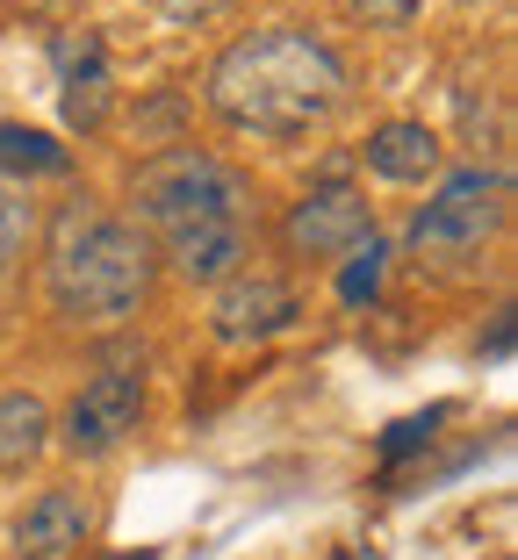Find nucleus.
I'll return each mask as SVG.
<instances>
[{"mask_svg":"<svg viewBox=\"0 0 518 560\" xmlns=\"http://www.w3.org/2000/svg\"><path fill=\"white\" fill-rule=\"evenodd\" d=\"M50 453V402L36 388H0V481L36 475Z\"/></svg>","mask_w":518,"mask_h":560,"instance_id":"nucleus-10","label":"nucleus"},{"mask_svg":"<svg viewBox=\"0 0 518 560\" xmlns=\"http://www.w3.org/2000/svg\"><path fill=\"white\" fill-rule=\"evenodd\" d=\"M296 324H302V295H296V280H281V273L245 266V273H231L223 288H209V338L231 346V352L288 338Z\"/></svg>","mask_w":518,"mask_h":560,"instance_id":"nucleus-7","label":"nucleus"},{"mask_svg":"<svg viewBox=\"0 0 518 560\" xmlns=\"http://www.w3.org/2000/svg\"><path fill=\"white\" fill-rule=\"evenodd\" d=\"M360 165H368L375 180H389V187H433L439 173H447V137H439L433 122H418V116H389V122L368 130Z\"/></svg>","mask_w":518,"mask_h":560,"instance_id":"nucleus-9","label":"nucleus"},{"mask_svg":"<svg viewBox=\"0 0 518 560\" xmlns=\"http://www.w3.org/2000/svg\"><path fill=\"white\" fill-rule=\"evenodd\" d=\"M504 223H511V173L483 159L447 165L411 215V259L433 266V273H461L504 237Z\"/></svg>","mask_w":518,"mask_h":560,"instance_id":"nucleus-4","label":"nucleus"},{"mask_svg":"<svg viewBox=\"0 0 518 560\" xmlns=\"http://www.w3.org/2000/svg\"><path fill=\"white\" fill-rule=\"evenodd\" d=\"M202 101L223 130L260 137V144H296V137H318L338 122V108L353 101V72L318 30L260 22L217 50Z\"/></svg>","mask_w":518,"mask_h":560,"instance_id":"nucleus-1","label":"nucleus"},{"mask_svg":"<svg viewBox=\"0 0 518 560\" xmlns=\"http://www.w3.org/2000/svg\"><path fill=\"white\" fill-rule=\"evenodd\" d=\"M260 195H252V173L202 144H166L151 159L130 165V223L151 245H173V237L195 231H260L252 223Z\"/></svg>","mask_w":518,"mask_h":560,"instance_id":"nucleus-3","label":"nucleus"},{"mask_svg":"<svg viewBox=\"0 0 518 560\" xmlns=\"http://www.w3.org/2000/svg\"><path fill=\"white\" fill-rule=\"evenodd\" d=\"M151 417V374H145V352H116L101 360L94 374L66 396V410L50 417V445L66 460H108L145 431Z\"/></svg>","mask_w":518,"mask_h":560,"instance_id":"nucleus-5","label":"nucleus"},{"mask_svg":"<svg viewBox=\"0 0 518 560\" xmlns=\"http://www.w3.org/2000/svg\"><path fill=\"white\" fill-rule=\"evenodd\" d=\"M439 424H447V402H439V410L403 417V424H389V431H382V445H375V453H382V467H403L411 453H425V445L439 439Z\"/></svg>","mask_w":518,"mask_h":560,"instance_id":"nucleus-14","label":"nucleus"},{"mask_svg":"<svg viewBox=\"0 0 518 560\" xmlns=\"http://www.w3.org/2000/svg\"><path fill=\"white\" fill-rule=\"evenodd\" d=\"M72 173V144H58L50 130L36 122H0V180H58Z\"/></svg>","mask_w":518,"mask_h":560,"instance_id":"nucleus-11","label":"nucleus"},{"mask_svg":"<svg viewBox=\"0 0 518 560\" xmlns=\"http://www.w3.org/2000/svg\"><path fill=\"white\" fill-rule=\"evenodd\" d=\"M274 237H281V252L296 266H338L353 245L375 237V201H368V187H353L346 173H324V180H310L288 201Z\"/></svg>","mask_w":518,"mask_h":560,"instance_id":"nucleus-6","label":"nucleus"},{"mask_svg":"<svg viewBox=\"0 0 518 560\" xmlns=\"http://www.w3.org/2000/svg\"><path fill=\"white\" fill-rule=\"evenodd\" d=\"M159 288V245L123 209L72 195L44 231V310L66 330H123Z\"/></svg>","mask_w":518,"mask_h":560,"instance_id":"nucleus-2","label":"nucleus"},{"mask_svg":"<svg viewBox=\"0 0 518 560\" xmlns=\"http://www.w3.org/2000/svg\"><path fill=\"white\" fill-rule=\"evenodd\" d=\"M504 352H511V310H504L497 330H490V360H504Z\"/></svg>","mask_w":518,"mask_h":560,"instance_id":"nucleus-15","label":"nucleus"},{"mask_svg":"<svg viewBox=\"0 0 518 560\" xmlns=\"http://www.w3.org/2000/svg\"><path fill=\"white\" fill-rule=\"evenodd\" d=\"M382 280H389V245L368 237V245H353L346 259H338V302H346V310H368V302L382 295Z\"/></svg>","mask_w":518,"mask_h":560,"instance_id":"nucleus-12","label":"nucleus"},{"mask_svg":"<svg viewBox=\"0 0 518 560\" xmlns=\"http://www.w3.org/2000/svg\"><path fill=\"white\" fill-rule=\"evenodd\" d=\"M36 237V201L22 180H0V273H15V259Z\"/></svg>","mask_w":518,"mask_h":560,"instance_id":"nucleus-13","label":"nucleus"},{"mask_svg":"<svg viewBox=\"0 0 518 560\" xmlns=\"http://www.w3.org/2000/svg\"><path fill=\"white\" fill-rule=\"evenodd\" d=\"M94 532H101L94 489L50 481V489H36L30 503L8 517V553L15 560H72L80 546H94Z\"/></svg>","mask_w":518,"mask_h":560,"instance_id":"nucleus-8","label":"nucleus"}]
</instances>
